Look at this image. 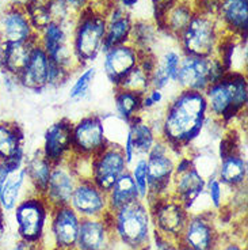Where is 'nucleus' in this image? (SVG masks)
<instances>
[{
  "label": "nucleus",
  "instance_id": "obj_1",
  "mask_svg": "<svg viewBox=\"0 0 248 250\" xmlns=\"http://www.w3.org/2000/svg\"><path fill=\"white\" fill-rule=\"evenodd\" d=\"M208 117L205 94L180 90L163 110L159 139L179 155L186 154L202 135Z\"/></svg>",
  "mask_w": 248,
  "mask_h": 250
},
{
  "label": "nucleus",
  "instance_id": "obj_2",
  "mask_svg": "<svg viewBox=\"0 0 248 250\" xmlns=\"http://www.w3.org/2000/svg\"><path fill=\"white\" fill-rule=\"evenodd\" d=\"M209 116L223 125H230L248 104V82L246 72L230 71L204 91Z\"/></svg>",
  "mask_w": 248,
  "mask_h": 250
},
{
  "label": "nucleus",
  "instance_id": "obj_3",
  "mask_svg": "<svg viewBox=\"0 0 248 250\" xmlns=\"http://www.w3.org/2000/svg\"><path fill=\"white\" fill-rule=\"evenodd\" d=\"M113 234L124 250H149L152 246V220L148 204L136 200L114 212L109 211Z\"/></svg>",
  "mask_w": 248,
  "mask_h": 250
},
{
  "label": "nucleus",
  "instance_id": "obj_4",
  "mask_svg": "<svg viewBox=\"0 0 248 250\" xmlns=\"http://www.w3.org/2000/svg\"><path fill=\"white\" fill-rule=\"evenodd\" d=\"M105 10L90 3L75 15L71 48L79 68L87 67L102 53L106 34Z\"/></svg>",
  "mask_w": 248,
  "mask_h": 250
},
{
  "label": "nucleus",
  "instance_id": "obj_5",
  "mask_svg": "<svg viewBox=\"0 0 248 250\" xmlns=\"http://www.w3.org/2000/svg\"><path fill=\"white\" fill-rule=\"evenodd\" d=\"M223 34V29L214 15L195 11L176 41L183 56L211 57L216 55Z\"/></svg>",
  "mask_w": 248,
  "mask_h": 250
},
{
  "label": "nucleus",
  "instance_id": "obj_6",
  "mask_svg": "<svg viewBox=\"0 0 248 250\" xmlns=\"http://www.w3.org/2000/svg\"><path fill=\"white\" fill-rule=\"evenodd\" d=\"M19 241L27 244L44 242L49 229L52 207L42 194L27 193L14 208Z\"/></svg>",
  "mask_w": 248,
  "mask_h": 250
},
{
  "label": "nucleus",
  "instance_id": "obj_7",
  "mask_svg": "<svg viewBox=\"0 0 248 250\" xmlns=\"http://www.w3.org/2000/svg\"><path fill=\"white\" fill-rule=\"evenodd\" d=\"M179 156L161 139H157L152 150L145 156L148 170V197L145 201L171 194L175 163Z\"/></svg>",
  "mask_w": 248,
  "mask_h": 250
},
{
  "label": "nucleus",
  "instance_id": "obj_8",
  "mask_svg": "<svg viewBox=\"0 0 248 250\" xmlns=\"http://www.w3.org/2000/svg\"><path fill=\"white\" fill-rule=\"evenodd\" d=\"M227 74L223 62L216 56H183L180 62L176 84L180 90H191L204 93L210 84L218 82Z\"/></svg>",
  "mask_w": 248,
  "mask_h": 250
},
{
  "label": "nucleus",
  "instance_id": "obj_9",
  "mask_svg": "<svg viewBox=\"0 0 248 250\" xmlns=\"http://www.w3.org/2000/svg\"><path fill=\"white\" fill-rule=\"evenodd\" d=\"M148 204L153 231L168 241L178 242L190 212L172 194L145 201Z\"/></svg>",
  "mask_w": 248,
  "mask_h": 250
},
{
  "label": "nucleus",
  "instance_id": "obj_10",
  "mask_svg": "<svg viewBox=\"0 0 248 250\" xmlns=\"http://www.w3.org/2000/svg\"><path fill=\"white\" fill-rule=\"evenodd\" d=\"M110 140L106 133L105 120L93 113L81 117L72 128V156L93 159L107 147Z\"/></svg>",
  "mask_w": 248,
  "mask_h": 250
},
{
  "label": "nucleus",
  "instance_id": "obj_11",
  "mask_svg": "<svg viewBox=\"0 0 248 250\" xmlns=\"http://www.w3.org/2000/svg\"><path fill=\"white\" fill-rule=\"evenodd\" d=\"M216 211L190 212L176 244L182 250H217L223 234L216 225Z\"/></svg>",
  "mask_w": 248,
  "mask_h": 250
},
{
  "label": "nucleus",
  "instance_id": "obj_12",
  "mask_svg": "<svg viewBox=\"0 0 248 250\" xmlns=\"http://www.w3.org/2000/svg\"><path fill=\"white\" fill-rule=\"evenodd\" d=\"M126 170H129V166L125 161L121 144L110 142L105 150L91 159L90 180L107 193Z\"/></svg>",
  "mask_w": 248,
  "mask_h": 250
},
{
  "label": "nucleus",
  "instance_id": "obj_13",
  "mask_svg": "<svg viewBox=\"0 0 248 250\" xmlns=\"http://www.w3.org/2000/svg\"><path fill=\"white\" fill-rule=\"evenodd\" d=\"M80 220L69 206L52 209L48 229L52 250H76Z\"/></svg>",
  "mask_w": 248,
  "mask_h": 250
},
{
  "label": "nucleus",
  "instance_id": "obj_14",
  "mask_svg": "<svg viewBox=\"0 0 248 250\" xmlns=\"http://www.w3.org/2000/svg\"><path fill=\"white\" fill-rule=\"evenodd\" d=\"M69 207L81 219L103 218L109 212L107 193L100 190L90 178H79Z\"/></svg>",
  "mask_w": 248,
  "mask_h": 250
},
{
  "label": "nucleus",
  "instance_id": "obj_15",
  "mask_svg": "<svg viewBox=\"0 0 248 250\" xmlns=\"http://www.w3.org/2000/svg\"><path fill=\"white\" fill-rule=\"evenodd\" d=\"M79 177L75 173L71 159L53 165L44 197L53 208L69 206Z\"/></svg>",
  "mask_w": 248,
  "mask_h": 250
},
{
  "label": "nucleus",
  "instance_id": "obj_16",
  "mask_svg": "<svg viewBox=\"0 0 248 250\" xmlns=\"http://www.w3.org/2000/svg\"><path fill=\"white\" fill-rule=\"evenodd\" d=\"M109 212L103 218L81 219L76 250H115Z\"/></svg>",
  "mask_w": 248,
  "mask_h": 250
},
{
  "label": "nucleus",
  "instance_id": "obj_17",
  "mask_svg": "<svg viewBox=\"0 0 248 250\" xmlns=\"http://www.w3.org/2000/svg\"><path fill=\"white\" fill-rule=\"evenodd\" d=\"M141 53L132 44L118 45L103 52V71L114 88L119 87L132 69L138 65Z\"/></svg>",
  "mask_w": 248,
  "mask_h": 250
},
{
  "label": "nucleus",
  "instance_id": "obj_18",
  "mask_svg": "<svg viewBox=\"0 0 248 250\" xmlns=\"http://www.w3.org/2000/svg\"><path fill=\"white\" fill-rule=\"evenodd\" d=\"M72 128L74 123L67 117L57 120L46 128L41 150L53 165L72 158Z\"/></svg>",
  "mask_w": 248,
  "mask_h": 250
},
{
  "label": "nucleus",
  "instance_id": "obj_19",
  "mask_svg": "<svg viewBox=\"0 0 248 250\" xmlns=\"http://www.w3.org/2000/svg\"><path fill=\"white\" fill-rule=\"evenodd\" d=\"M37 37L25 8L6 4L0 11V42H31Z\"/></svg>",
  "mask_w": 248,
  "mask_h": 250
},
{
  "label": "nucleus",
  "instance_id": "obj_20",
  "mask_svg": "<svg viewBox=\"0 0 248 250\" xmlns=\"http://www.w3.org/2000/svg\"><path fill=\"white\" fill-rule=\"evenodd\" d=\"M106 34L102 53L118 45L131 42L132 27L134 19L131 11L125 10L118 3L106 7Z\"/></svg>",
  "mask_w": 248,
  "mask_h": 250
},
{
  "label": "nucleus",
  "instance_id": "obj_21",
  "mask_svg": "<svg viewBox=\"0 0 248 250\" xmlns=\"http://www.w3.org/2000/svg\"><path fill=\"white\" fill-rule=\"evenodd\" d=\"M49 64L50 59L45 50L38 44L34 45L29 62L18 75L20 87L34 93H41L49 87Z\"/></svg>",
  "mask_w": 248,
  "mask_h": 250
},
{
  "label": "nucleus",
  "instance_id": "obj_22",
  "mask_svg": "<svg viewBox=\"0 0 248 250\" xmlns=\"http://www.w3.org/2000/svg\"><path fill=\"white\" fill-rule=\"evenodd\" d=\"M214 17L225 34L247 40L248 0H220Z\"/></svg>",
  "mask_w": 248,
  "mask_h": 250
},
{
  "label": "nucleus",
  "instance_id": "obj_23",
  "mask_svg": "<svg viewBox=\"0 0 248 250\" xmlns=\"http://www.w3.org/2000/svg\"><path fill=\"white\" fill-rule=\"evenodd\" d=\"M205 184L206 180L191 166L179 174H174L171 194L190 212L199 197L205 194Z\"/></svg>",
  "mask_w": 248,
  "mask_h": 250
},
{
  "label": "nucleus",
  "instance_id": "obj_24",
  "mask_svg": "<svg viewBox=\"0 0 248 250\" xmlns=\"http://www.w3.org/2000/svg\"><path fill=\"white\" fill-rule=\"evenodd\" d=\"M247 159L242 150L233 151L218 161L217 178L224 188L229 190H239L247 181Z\"/></svg>",
  "mask_w": 248,
  "mask_h": 250
},
{
  "label": "nucleus",
  "instance_id": "obj_25",
  "mask_svg": "<svg viewBox=\"0 0 248 250\" xmlns=\"http://www.w3.org/2000/svg\"><path fill=\"white\" fill-rule=\"evenodd\" d=\"M182 57V52L175 48L164 50L160 56H156V65L151 74V87L164 90L171 83H176Z\"/></svg>",
  "mask_w": 248,
  "mask_h": 250
},
{
  "label": "nucleus",
  "instance_id": "obj_26",
  "mask_svg": "<svg viewBox=\"0 0 248 250\" xmlns=\"http://www.w3.org/2000/svg\"><path fill=\"white\" fill-rule=\"evenodd\" d=\"M27 184L30 188V193L45 194L48 182H49L50 173L53 169V163L44 155L42 150L39 148L34 154L26 158L25 162Z\"/></svg>",
  "mask_w": 248,
  "mask_h": 250
},
{
  "label": "nucleus",
  "instance_id": "obj_27",
  "mask_svg": "<svg viewBox=\"0 0 248 250\" xmlns=\"http://www.w3.org/2000/svg\"><path fill=\"white\" fill-rule=\"evenodd\" d=\"M37 41L31 42H0V69L18 76L29 62L31 49Z\"/></svg>",
  "mask_w": 248,
  "mask_h": 250
},
{
  "label": "nucleus",
  "instance_id": "obj_28",
  "mask_svg": "<svg viewBox=\"0 0 248 250\" xmlns=\"http://www.w3.org/2000/svg\"><path fill=\"white\" fill-rule=\"evenodd\" d=\"M25 152V132L15 121H0V162Z\"/></svg>",
  "mask_w": 248,
  "mask_h": 250
},
{
  "label": "nucleus",
  "instance_id": "obj_29",
  "mask_svg": "<svg viewBox=\"0 0 248 250\" xmlns=\"http://www.w3.org/2000/svg\"><path fill=\"white\" fill-rule=\"evenodd\" d=\"M194 13V6L189 0H176L166 11L159 29H163L167 34L178 38L191 21Z\"/></svg>",
  "mask_w": 248,
  "mask_h": 250
},
{
  "label": "nucleus",
  "instance_id": "obj_30",
  "mask_svg": "<svg viewBox=\"0 0 248 250\" xmlns=\"http://www.w3.org/2000/svg\"><path fill=\"white\" fill-rule=\"evenodd\" d=\"M27 185L29 184H27L25 166L11 171L7 177L1 194H0V209L6 213L13 212L20 199L26 196V193H23V189Z\"/></svg>",
  "mask_w": 248,
  "mask_h": 250
},
{
  "label": "nucleus",
  "instance_id": "obj_31",
  "mask_svg": "<svg viewBox=\"0 0 248 250\" xmlns=\"http://www.w3.org/2000/svg\"><path fill=\"white\" fill-rule=\"evenodd\" d=\"M128 131L131 133L137 156H147L159 139L157 133L152 128L148 119L144 117L143 113L128 124Z\"/></svg>",
  "mask_w": 248,
  "mask_h": 250
},
{
  "label": "nucleus",
  "instance_id": "obj_32",
  "mask_svg": "<svg viewBox=\"0 0 248 250\" xmlns=\"http://www.w3.org/2000/svg\"><path fill=\"white\" fill-rule=\"evenodd\" d=\"M140 200V196L137 192L136 184L132 178L129 170H126L124 174L117 180L113 188L107 192V201H109V211L114 212L122 207L131 204L133 201Z\"/></svg>",
  "mask_w": 248,
  "mask_h": 250
},
{
  "label": "nucleus",
  "instance_id": "obj_33",
  "mask_svg": "<svg viewBox=\"0 0 248 250\" xmlns=\"http://www.w3.org/2000/svg\"><path fill=\"white\" fill-rule=\"evenodd\" d=\"M141 101H143V94L129 91L125 88H115L114 106L118 119L122 120L125 124H129L134 117L143 113Z\"/></svg>",
  "mask_w": 248,
  "mask_h": 250
},
{
  "label": "nucleus",
  "instance_id": "obj_34",
  "mask_svg": "<svg viewBox=\"0 0 248 250\" xmlns=\"http://www.w3.org/2000/svg\"><path fill=\"white\" fill-rule=\"evenodd\" d=\"M157 34L159 29L155 23L137 19L133 22L129 44L133 45L140 53H153V48L157 42Z\"/></svg>",
  "mask_w": 248,
  "mask_h": 250
},
{
  "label": "nucleus",
  "instance_id": "obj_35",
  "mask_svg": "<svg viewBox=\"0 0 248 250\" xmlns=\"http://www.w3.org/2000/svg\"><path fill=\"white\" fill-rule=\"evenodd\" d=\"M98 74V69L95 67H84L79 76L75 79L74 84L71 86L69 90V98L72 101H80L84 100L90 94L91 86L95 82Z\"/></svg>",
  "mask_w": 248,
  "mask_h": 250
},
{
  "label": "nucleus",
  "instance_id": "obj_36",
  "mask_svg": "<svg viewBox=\"0 0 248 250\" xmlns=\"http://www.w3.org/2000/svg\"><path fill=\"white\" fill-rule=\"evenodd\" d=\"M118 88H125V90L144 95L151 88V75L147 71H144L140 65H137L129 72V75L125 78Z\"/></svg>",
  "mask_w": 248,
  "mask_h": 250
},
{
  "label": "nucleus",
  "instance_id": "obj_37",
  "mask_svg": "<svg viewBox=\"0 0 248 250\" xmlns=\"http://www.w3.org/2000/svg\"><path fill=\"white\" fill-rule=\"evenodd\" d=\"M133 167L129 169L132 178L136 184L137 192L140 196V200L145 201L148 197V170H147V159L145 156L137 158L136 162L132 163Z\"/></svg>",
  "mask_w": 248,
  "mask_h": 250
},
{
  "label": "nucleus",
  "instance_id": "obj_38",
  "mask_svg": "<svg viewBox=\"0 0 248 250\" xmlns=\"http://www.w3.org/2000/svg\"><path fill=\"white\" fill-rule=\"evenodd\" d=\"M224 185L218 181L217 175H213L206 178L205 184V194L209 197L210 207L213 211H220L224 204Z\"/></svg>",
  "mask_w": 248,
  "mask_h": 250
},
{
  "label": "nucleus",
  "instance_id": "obj_39",
  "mask_svg": "<svg viewBox=\"0 0 248 250\" xmlns=\"http://www.w3.org/2000/svg\"><path fill=\"white\" fill-rule=\"evenodd\" d=\"M72 72L50 60L49 64V87H58L67 83Z\"/></svg>",
  "mask_w": 248,
  "mask_h": 250
},
{
  "label": "nucleus",
  "instance_id": "obj_40",
  "mask_svg": "<svg viewBox=\"0 0 248 250\" xmlns=\"http://www.w3.org/2000/svg\"><path fill=\"white\" fill-rule=\"evenodd\" d=\"M163 101H164L163 90L151 87L148 91L143 95V101H141V109H143V113L156 110L157 106L160 105Z\"/></svg>",
  "mask_w": 248,
  "mask_h": 250
},
{
  "label": "nucleus",
  "instance_id": "obj_41",
  "mask_svg": "<svg viewBox=\"0 0 248 250\" xmlns=\"http://www.w3.org/2000/svg\"><path fill=\"white\" fill-rule=\"evenodd\" d=\"M218 3H220V0H197L192 6H194V10L197 13L216 15Z\"/></svg>",
  "mask_w": 248,
  "mask_h": 250
},
{
  "label": "nucleus",
  "instance_id": "obj_42",
  "mask_svg": "<svg viewBox=\"0 0 248 250\" xmlns=\"http://www.w3.org/2000/svg\"><path fill=\"white\" fill-rule=\"evenodd\" d=\"M121 148H122V152H124L125 161L128 163V166H131L132 163L134 162V158H136V150H134V146H133V142H132V136L129 131L126 132L124 138V143L121 144Z\"/></svg>",
  "mask_w": 248,
  "mask_h": 250
},
{
  "label": "nucleus",
  "instance_id": "obj_43",
  "mask_svg": "<svg viewBox=\"0 0 248 250\" xmlns=\"http://www.w3.org/2000/svg\"><path fill=\"white\" fill-rule=\"evenodd\" d=\"M152 241L155 242L156 250H182L179 248V245L172 241H168L164 237L159 235L157 232L153 231L152 234Z\"/></svg>",
  "mask_w": 248,
  "mask_h": 250
},
{
  "label": "nucleus",
  "instance_id": "obj_44",
  "mask_svg": "<svg viewBox=\"0 0 248 250\" xmlns=\"http://www.w3.org/2000/svg\"><path fill=\"white\" fill-rule=\"evenodd\" d=\"M217 250H247L246 246H243L242 242L236 241L233 238H223L218 244Z\"/></svg>",
  "mask_w": 248,
  "mask_h": 250
},
{
  "label": "nucleus",
  "instance_id": "obj_45",
  "mask_svg": "<svg viewBox=\"0 0 248 250\" xmlns=\"http://www.w3.org/2000/svg\"><path fill=\"white\" fill-rule=\"evenodd\" d=\"M1 74H3V86L8 93H13L15 88L20 86L18 76H14L11 74H7V72H1Z\"/></svg>",
  "mask_w": 248,
  "mask_h": 250
},
{
  "label": "nucleus",
  "instance_id": "obj_46",
  "mask_svg": "<svg viewBox=\"0 0 248 250\" xmlns=\"http://www.w3.org/2000/svg\"><path fill=\"white\" fill-rule=\"evenodd\" d=\"M67 3V6L74 11L75 14H77L79 11H81L83 8H86L87 6H90L91 0H64Z\"/></svg>",
  "mask_w": 248,
  "mask_h": 250
},
{
  "label": "nucleus",
  "instance_id": "obj_47",
  "mask_svg": "<svg viewBox=\"0 0 248 250\" xmlns=\"http://www.w3.org/2000/svg\"><path fill=\"white\" fill-rule=\"evenodd\" d=\"M11 250H45V249L42 245L27 244V242H23V241H18V242L11 248Z\"/></svg>",
  "mask_w": 248,
  "mask_h": 250
},
{
  "label": "nucleus",
  "instance_id": "obj_48",
  "mask_svg": "<svg viewBox=\"0 0 248 250\" xmlns=\"http://www.w3.org/2000/svg\"><path fill=\"white\" fill-rule=\"evenodd\" d=\"M11 171H14V170L8 166V163L0 162V194H1L3 185H4V182H6L7 177H8V174H10Z\"/></svg>",
  "mask_w": 248,
  "mask_h": 250
},
{
  "label": "nucleus",
  "instance_id": "obj_49",
  "mask_svg": "<svg viewBox=\"0 0 248 250\" xmlns=\"http://www.w3.org/2000/svg\"><path fill=\"white\" fill-rule=\"evenodd\" d=\"M140 1H141V0H118L117 3L121 7H124L125 10L132 11L133 8H136V6H138Z\"/></svg>",
  "mask_w": 248,
  "mask_h": 250
},
{
  "label": "nucleus",
  "instance_id": "obj_50",
  "mask_svg": "<svg viewBox=\"0 0 248 250\" xmlns=\"http://www.w3.org/2000/svg\"><path fill=\"white\" fill-rule=\"evenodd\" d=\"M117 1L118 0H91V4L100 7V8H106V7L112 6L114 3H117Z\"/></svg>",
  "mask_w": 248,
  "mask_h": 250
},
{
  "label": "nucleus",
  "instance_id": "obj_51",
  "mask_svg": "<svg viewBox=\"0 0 248 250\" xmlns=\"http://www.w3.org/2000/svg\"><path fill=\"white\" fill-rule=\"evenodd\" d=\"M31 0H7V6L19 7V8H26V6L30 3Z\"/></svg>",
  "mask_w": 248,
  "mask_h": 250
}]
</instances>
